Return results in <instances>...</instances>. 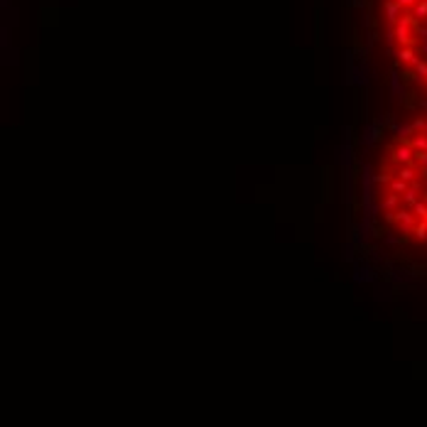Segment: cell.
Returning a JSON list of instances; mask_svg holds the SVG:
<instances>
[{
  "mask_svg": "<svg viewBox=\"0 0 427 427\" xmlns=\"http://www.w3.org/2000/svg\"><path fill=\"white\" fill-rule=\"evenodd\" d=\"M373 202L388 231L427 246V115L405 123L378 152Z\"/></svg>",
  "mask_w": 427,
  "mask_h": 427,
  "instance_id": "obj_1",
  "label": "cell"
},
{
  "mask_svg": "<svg viewBox=\"0 0 427 427\" xmlns=\"http://www.w3.org/2000/svg\"><path fill=\"white\" fill-rule=\"evenodd\" d=\"M381 18L395 67L427 93V0H381Z\"/></svg>",
  "mask_w": 427,
  "mask_h": 427,
  "instance_id": "obj_2",
  "label": "cell"
}]
</instances>
